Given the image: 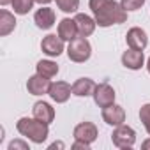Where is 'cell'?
I'll use <instances>...</instances> for the list:
<instances>
[{"instance_id": "25", "label": "cell", "mask_w": 150, "mask_h": 150, "mask_svg": "<svg viewBox=\"0 0 150 150\" xmlns=\"http://www.w3.org/2000/svg\"><path fill=\"white\" fill-rule=\"evenodd\" d=\"M88 145H90V143H85V141H78V139H76V143L72 145V148H74V150H78V148H85V150H88Z\"/></svg>"}, {"instance_id": "22", "label": "cell", "mask_w": 150, "mask_h": 150, "mask_svg": "<svg viewBox=\"0 0 150 150\" xmlns=\"http://www.w3.org/2000/svg\"><path fill=\"white\" fill-rule=\"evenodd\" d=\"M139 118H141V122H143L146 132L150 134V104L141 106V110H139Z\"/></svg>"}, {"instance_id": "6", "label": "cell", "mask_w": 150, "mask_h": 150, "mask_svg": "<svg viewBox=\"0 0 150 150\" xmlns=\"http://www.w3.org/2000/svg\"><path fill=\"white\" fill-rule=\"evenodd\" d=\"M94 101H96L97 106L106 108V106L113 104V101H115V90H113L108 83L97 85V87H96V92H94Z\"/></svg>"}, {"instance_id": "27", "label": "cell", "mask_w": 150, "mask_h": 150, "mask_svg": "<svg viewBox=\"0 0 150 150\" xmlns=\"http://www.w3.org/2000/svg\"><path fill=\"white\" fill-rule=\"evenodd\" d=\"M35 2H39V4H50L51 0H35Z\"/></svg>"}, {"instance_id": "4", "label": "cell", "mask_w": 150, "mask_h": 150, "mask_svg": "<svg viewBox=\"0 0 150 150\" xmlns=\"http://www.w3.org/2000/svg\"><path fill=\"white\" fill-rule=\"evenodd\" d=\"M111 141L118 146V148H131L136 141V132L127 127V125H117V129L111 134Z\"/></svg>"}, {"instance_id": "7", "label": "cell", "mask_w": 150, "mask_h": 150, "mask_svg": "<svg viewBox=\"0 0 150 150\" xmlns=\"http://www.w3.org/2000/svg\"><path fill=\"white\" fill-rule=\"evenodd\" d=\"M103 118L106 124L110 125H122L124 120H125V111L122 106H117V104H110L106 108H103Z\"/></svg>"}, {"instance_id": "24", "label": "cell", "mask_w": 150, "mask_h": 150, "mask_svg": "<svg viewBox=\"0 0 150 150\" xmlns=\"http://www.w3.org/2000/svg\"><path fill=\"white\" fill-rule=\"evenodd\" d=\"M9 148H11V150H14V148H23V150H27L28 145H27V143H21V141H13V143L9 145Z\"/></svg>"}, {"instance_id": "18", "label": "cell", "mask_w": 150, "mask_h": 150, "mask_svg": "<svg viewBox=\"0 0 150 150\" xmlns=\"http://www.w3.org/2000/svg\"><path fill=\"white\" fill-rule=\"evenodd\" d=\"M16 27V20L11 13L7 11H0V35H7L14 30Z\"/></svg>"}, {"instance_id": "14", "label": "cell", "mask_w": 150, "mask_h": 150, "mask_svg": "<svg viewBox=\"0 0 150 150\" xmlns=\"http://www.w3.org/2000/svg\"><path fill=\"white\" fill-rule=\"evenodd\" d=\"M143 60H145V57H143L141 50H132L131 48L129 51H125L122 55V64L127 69H139L143 65Z\"/></svg>"}, {"instance_id": "26", "label": "cell", "mask_w": 150, "mask_h": 150, "mask_svg": "<svg viewBox=\"0 0 150 150\" xmlns=\"http://www.w3.org/2000/svg\"><path fill=\"white\" fill-rule=\"evenodd\" d=\"M141 148H143V150H150V139H146V141L141 145Z\"/></svg>"}, {"instance_id": "29", "label": "cell", "mask_w": 150, "mask_h": 150, "mask_svg": "<svg viewBox=\"0 0 150 150\" xmlns=\"http://www.w3.org/2000/svg\"><path fill=\"white\" fill-rule=\"evenodd\" d=\"M146 69H148V72H150V58H148V62H146Z\"/></svg>"}, {"instance_id": "12", "label": "cell", "mask_w": 150, "mask_h": 150, "mask_svg": "<svg viewBox=\"0 0 150 150\" xmlns=\"http://www.w3.org/2000/svg\"><path fill=\"white\" fill-rule=\"evenodd\" d=\"M78 35V25L74 20H69V18H64L60 23H58V37H62L64 41H72L76 39Z\"/></svg>"}, {"instance_id": "1", "label": "cell", "mask_w": 150, "mask_h": 150, "mask_svg": "<svg viewBox=\"0 0 150 150\" xmlns=\"http://www.w3.org/2000/svg\"><path fill=\"white\" fill-rule=\"evenodd\" d=\"M90 9L96 14V23L99 27H110L127 20L125 9L115 0H90Z\"/></svg>"}, {"instance_id": "11", "label": "cell", "mask_w": 150, "mask_h": 150, "mask_svg": "<svg viewBox=\"0 0 150 150\" xmlns=\"http://www.w3.org/2000/svg\"><path fill=\"white\" fill-rule=\"evenodd\" d=\"M71 92H72V87H71L69 83H65V81H57V83H51L48 94H50V97H51L55 103H65V101L69 99Z\"/></svg>"}, {"instance_id": "10", "label": "cell", "mask_w": 150, "mask_h": 150, "mask_svg": "<svg viewBox=\"0 0 150 150\" xmlns=\"http://www.w3.org/2000/svg\"><path fill=\"white\" fill-rule=\"evenodd\" d=\"M41 48L46 55L50 57H58L62 51H64V39L62 37H57V35H46L41 42Z\"/></svg>"}, {"instance_id": "23", "label": "cell", "mask_w": 150, "mask_h": 150, "mask_svg": "<svg viewBox=\"0 0 150 150\" xmlns=\"http://www.w3.org/2000/svg\"><path fill=\"white\" fill-rule=\"evenodd\" d=\"M120 4H122V7L125 11H136L145 4V0H122Z\"/></svg>"}, {"instance_id": "17", "label": "cell", "mask_w": 150, "mask_h": 150, "mask_svg": "<svg viewBox=\"0 0 150 150\" xmlns=\"http://www.w3.org/2000/svg\"><path fill=\"white\" fill-rule=\"evenodd\" d=\"M34 117L39 118V120H42V122H46V124H51L53 118H55V111H53V108L48 103L41 101V103L34 104Z\"/></svg>"}, {"instance_id": "16", "label": "cell", "mask_w": 150, "mask_h": 150, "mask_svg": "<svg viewBox=\"0 0 150 150\" xmlns=\"http://www.w3.org/2000/svg\"><path fill=\"white\" fill-rule=\"evenodd\" d=\"M96 87L97 85L90 78H80V80H76V83L72 85V94L80 96V97H87V96L96 92Z\"/></svg>"}, {"instance_id": "9", "label": "cell", "mask_w": 150, "mask_h": 150, "mask_svg": "<svg viewBox=\"0 0 150 150\" xmlns=\"http://www.w3.org/2000/svg\"><path fill=\"white\" fill-rule=\"evenodd\" d=\"M125 39H127L129 48H132V50H141V51H143V50L146 48V44H148V37H146L145 30H141V28H138V27L131 28V30L127 32Z\"/></svg>"}, {"instance_id": "21", "label": "cell", "mask_w": 150, "mask_h": 150, "mask_svg": "<svg viewBox=\"0 0 150 150\" xmlns=\"http://www.w3.org/2000/svg\"><path fill=\"white\" fill-rule=\"evenodd\" d=\"M57 6L64 13H76L78 6H80V0H57Z\"/></svg>"}, {"instance_id": "28", "label": "cell", "mask_w": 150, "mask_h": 150, "mask_svg": "<svg viewBox=\"0 0 150 150\" xmlns=\"http://www.w3.org/2000/svg\"><path fill=\"white\" fill-rule=\"evenodd\" d=\"M9 2H13V0H0V4H2V6H6V4H9Z\"/></svg>"}, {"instance_id": "15", "label": "cell", "mask_w": 150, "mask_h": 150, "mask_svg": "<svg viewBox=\"0 0 150 150\" xmlns=\"http://www.w3.org/2000/svg\"><path fill=\"white\" fill-rule=\"evenodd\" d=\"M74 21H76V25H78V34H80L81 37H88L90 34H94L96 25H97V23H96L90 16H87V14H76Z\"/></svg>"}, {"instance_id": "20", "label": "cell", "mask_w": 150, "mask_h": 150, "mask_svg": "<svg viewBox=\"0 0 150 150\" xmlns=\"http://www.w3.org/2000/svg\"><path fill=\"white\" fill-rule=\"evenodd\" d=\"M34 2H35V0H13L11 4H13L14 13H18V14H27V13L32 9Z\"/></svg>"}, {"instance_id": "3", "label": "cell", "mask_w": 150, "mask_h": 150, "mask_svg": "<svg viewBox=\"0 0 150 150\" xmlns=\"http://www.w3.org/2000/svg\"><path fill=\"white\" fill-rule=\"evenodd\" d=\"M90 44L85 37H76V39H72L69 42V48H67V55L72 62H85L90 58Z\"/></svg>"}, {"instance_id": "2", "label": "cell", "mask_w": 150, "mask_h": 150, "mask_svg": "<svg viewBox=\"0 0 150 150\" xmlns=\"http://www.w3.org/2000/svg\"><path fill=\"white\" fill-rule=\"evenodd\" d=\"M16 127L23 136H27L34 143H42L48 138V124L35 118V117L34 118H21L16 124Z\"/></svg>"}, {"instance_id": "5", "label": "cell", "mask_w": 150, "mask_h": 150, "mask_svg": "<svg viewBox=\"0 0 150 150\" xmlns=\"http://www.w3.org/2000/svg\"><path fill=\"white\" fill-rule=\"evenodd\" d=\"M50 87H51V81L50 78L42 76V74H35V76L28 78V83H27V88L30 94L34 96H42V94H48L50 92Z\"/></svg>"}, {"instance_id": "19", "label": "cell", "mask_w": 150, "mask_h": 150, "mask_svg": "<svg viewBox=\"0 0 150 150\" xmlns=\"http://www.w3.org/2000/svg\"><path fill=\"white\" fill-rule=\"evenodd\" d=\"M37 72L42 74V76H46V78H53L58 72V65L55 62H51V60H41L37 64Z\"/></svg>"}, {"instance_id": "13", "label": "cell", "mask_w": 150, "mask_h": 150, "mask_svg": "<svg viewBox=\"0 0 150 150\" xmlns=\"http://www.w3.org/2000/svg\"><path fill=\"white\" fill-rule=\"evenodd\" d=\"M34 20H35V25H37L39 28L48 30V28H51L53 23H55V11L50 9V7H41V9L35 13Z\"/></svg>"}, {"instance_id": "8", "label": "cell", "mask_w": 150, "mask_h": 150, "mask_svg": "<svg viewBox=\"0 0 150 150\" xmlns=\"http://www.w3.org/2000/svg\"><path fill=\"white\" fill-rule=\"evenodd\" d=\"M96 138H97V127L92 122H83V124L74 127V139L92 143Z\"/></svg>"}]
</instances>
